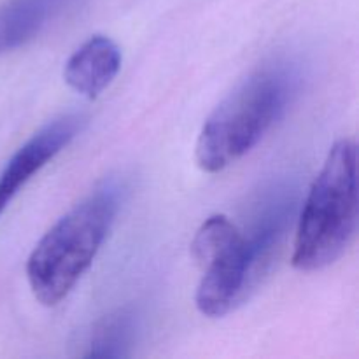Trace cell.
Instances as JSON below:
<instances>
[{"label": "cell", "instance_id": "obj_1", "mask_svg": "<svg viewBox=\"0 0 359 359\" xmlns=\"http://www.w3.org/2000/svg\"><path fill=\"white\" fill-rule=\"evenodd\" d=\"M291 210L293 198L277 193L259 205L249 230H241L223 214L203 221L191 242L193 258L203 269L195 294L203 316L223 318L258 286L272 265Z\"/></svg>", "mask_w": 359, "mask_h": 359}, {"label": "cell", "instance_id": "obj_2", "mask_svg": "<svg viewBox=\"0 0 359 359\" xmlns=\"http://www.w3.org/2000/svg\"><path fill=\"white\" fill-rule=\"evenodd\" d=\"M297 88V72L283 63L242 81L203 123L195 147L198 167L216 174L245 156L284 114Z\"/></svg>", "mask_w": 359, "mask_h": 359}, {"label": "cell", "instance_id": "obj_3", "mask_svg": "<svg viewBox=\"0 0 359 359\" xmlns=\"http://www.w3.org/2000/svg\"><path fill=\"white\" fill-rule=\"evenodd\" d=\"M121 188L105 182L56 221L27 262L34 297L46 307L58 305L93 263L119 210Z\"/></svg>", "mask_w": 359, "mask_h": 359}, {"label": "cell", "instance_id": "obj_4", "mask_svg": "<svg viewBox=\"0 0 359 359\" xmlns=\"http://www.w3.org/2000/svg\"><path fill=\"white\" fill-rule=\"evenodd\" d=\"M358 146L342 139L332 147L312 182L298 219L293 266L316 272L335 263L358 226Z\"/></svg>", "mask_w": 359, "mask_h": 359}, {"label": "cell", "instance_id": "obj_5", "mask_svg": "<svg viewBox=\"0 0 359 359\" xmlns=\"http://www.w3.org/2000/svg\"><path fill=\"white\" fill-rule=\"evenodd\" d=\"M83 126L84 118L79 114L56 118L14 153L0 174V214L7 209L18 191L30 181L32 175L37 174L48 161L76 139Z\"/></svg>", "mask_w": 359, "mask_h": 359}, {"label": "cell", "instance_id": "obj_6", "mask_svg": "<svg viewBox=\"0 0 359 359\" xmlns=\"http://www.w3.org/2000/svg\"><path fill=\"white\" fill-rule=\"evenodd\" d=\"M121 69V51L112 39L95 35L65 63V83L86 98H97Z\"/></svg>", "mask_w": 359, "mask_h": 359}, {"label": "cell", "instance_id": "obj_7", "mask_svg": "<svg viewBox=\"0 0 359 359\" xmlns=\"http://www.w3.org/2000/svg\"><path fill=\"white\" fill-rule=\"evenodd\" d=\"M77 0H6L0 6V55L34 41Z\"/></svg>", "mask_w": 359, "mask_h": 359}, {"label": "cell", "instance_id": "obj_8", "mask_svg": "<svg viewBox=\"0 0 359 359\" xmlns=\"http://www.w3.org/2000/svg\"><path fill=\"white\" fill-rule=\"evenodd\" d=\"M139 318L132 307H123L102 318L91 330L86 358H128L135 346Z\"/></svg>", "mask_w": 359, "mask_h": 359}]
</instances>
